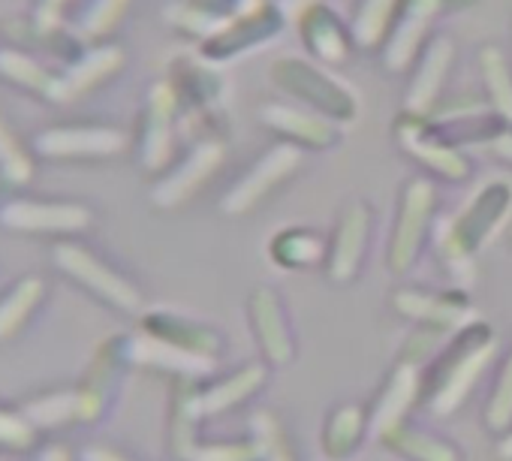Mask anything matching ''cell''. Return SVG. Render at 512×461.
I'll use <instances>...</instances> for the list:
<instances>
[{
    "instance_id": "cell-1",
    "label": "cell",
    "mask_w": 512,
    "mask_h": 461,
    "mask_svg": "<svg viewBox=\"0 0 512 461\" xmlns=\"http://www.w3.org/2000/svg\"><path fill=\"white\" fill-rule=\"evenodd\" d=\"M269 79L287 100L302 103L341 127L359 121L362 112L359 94L314 58H296V55L275 58L269 64Z\"/></svg>"
},
{
    "instance_id": "cell-2",
    "label": "cell",
    "mask_w": 512,
    "mask_h": 461,
    "mask_svg": "<svg viewBox=\"0 0 512 461\" xmlns=\"http://www.w3.org/2000/svg\"><path fill=\"white\" fill-rule=\"evenodd\" d=\"M512 211V184L509 181H488L482 184L467 205L446 223L440 236V251L455 266L467 263Z\"/></svg>"
},
{
    "instance_id": "cell-3",
    "label": "cell",
    "mask_w": 512,
    "mask_h": 461,
    "mask_svg": "<svg viewBox=\"0 0 512 461\" xmlns=\"http://www.w3.org/2000/svg\"><path fill=\"white\" fill-rule=\"evenodd\" d=\"M290 25V13L281 0H263V4L238 10L223 25H217L208 37L199 40V55L211 64H229L256 49L275 43Z\"/></svg>"
},
{
    "instance_id": "cell-4",
    "label": "cell",
    "mask_w": 512,
    "mask_h": 461,
    "mask_svg": "<svg viewBox=\"0 0 512 461\" xmlns=\"http://www.w3.org/2000/svg\"><path fill=\"white\" fill-rule=\"evenodd\" d=\"M482 0H401L395 22L380 46L389 73H410L422 46L431 40V25L449 13L476 10Z\"/></svg>"
},
{
    "instance_id": "cell-5",
    "label": "cell",
    "mask_w": 512,
    "mask_h": 461,
    "mask_svg": "<svg viewBox=\"0 0 512 461\" xmlns=\"http://www.w3.org/2000/svg\"><path fill=\"white\" fill-rule=\"evenodd\" d=\"M434 211H437V184L425 175L410 178L398 196V214H395V226H392L389 251H386L392 272L401 275L416 263L428 229H431Z\"/></svg>"
},
{
    "instance_id": "cell-6",
    "label": "cell",
    "mask_w": 512,
    "mask_h": 461,
    "mask_svg": "<svg viewBox=\"0 0 512 461\" xmlns=\"http://www.w3.org/2000/svg\"><path fill=\"white\" fill-rule=\"evenodd\" d=\"M305 163V148L293 142H278L275 148L263 151L250 163L247 172L238 175V181L226 190L220 208L226 214H244L253 211L266 196H272L281 184H287Z\"/></svg>"
},
{
    "instance_id": "cell-7",
    "label": "cell",
    "mask_w": 512,
    "mask_h": 461,
    "mask_svg": "<svg viewBox=\"0 0 512 461\" xmlns=\"http://www.w3.org/2000/svg\"><path fill=\"white\" fill-rule=\"evenodd\" d=\"M395 142L398 148L416 160L431 178L446 184H467L473 178V160L464 154V148H455L443 139H437L419 115L401 112L395 118Z\"/></svg>"
},
{
    "instance_id": "cell-8",
    "label": "cell",
    "mask_w": 512,
    "mask_h": 461,
    "mask_svg": "<svg viewBox=\"0 0 512 461\" xmlns=\"http://www.w3.org/2000/svg\"><path fill=\"white\" fill-rule=\"evenodd\" d=\"M223 157H226V139L220 133L199 136L190 145V151L151 187L154 205L157 208H178V205H184L223 166Z\"/></svg>"
},
{
    "instance_id": "cell-9",
    "label": "cell",
    "mask_w": 512,
    "mask_h": 461,
    "mask_svg": "<svg viewBox=\"0 0 512 461\" xmlns=\"http://www.w3.org/2000/svg\"><path fill=\"white\" fill-rule=\"evenodd\" d=\"M260 121L281 142H293L305 151H332L341 142V124L293 100L260 106Z\"/></svg>"
},
{
    "instance_id": "cell-10",
    "label": "cell",
    "mask_w": 512,
    "mask_h": 461,
    "mask_svg": "<svg viewBox=\"0 0 512 461\" xmlns=\"http://www.w3.org/2000/svg\"><path fill=\"white\" fill-rule=\"evenodd\" d=\"M55 266L64 269L73 281H79L91 293H97L103 302H109L127 314L142 308V293L79 245H58L55 248Z\"/></svg>"
},
{
    "instance_id": "cell-11",
    "label": "cell",
    "mask_w": 512,
    "mask_h": 461,
    "mask_svg": "<svg viewBox=\"0 0 512 461\" xmlns=\"http://www.w3.org/2000/svg\"><path fill=\"white\" fill-rule=\"evenodd\" d=\"M371 223H374V211L365 199H353L338 211L335 233L326 254V272L335 284H347L356 278L368 248Z\"/></svg>"
},
{
    "instance_id": "cell-12",
    "label": "cell",
    "mask_w": 512,
    "mask_h": 461,
    "mask_svg": "<svg viewBox=\"0 0 512 461\" xmlns=\"http://www.w3.org/2000/svg\"><path fill=\"white\" fill-rule=\"evenodd\" d=\"M296 31H299V40H302L308 58L326 64V67L350 61V55L356 49L353 25L344 22L326 4V0H320V4H311L302 13H296Z\"/></svg>"
},
{
    "instance_id": "cell-13",
    "label": "cell",
    "mask_w": 512,
    "mask_h": 461,
    "mask_svg": "<svg viewBox=\"0 0 512 461\" xmlns=\"http://www.w3.org/2000/svg\"><path fill=\"white\" fill-rule=\"evenodd\" d=\"M181 100L169 79H160L148 91V112L142 130V166L148 172H160L172 163L175 133H178Z\"/></svg>"
},
{
    "instance_id": "cell-14",
    "label": "cell",
    "mask_w": 512,
    "mask_h": 461,
    "mask_svg": "<svg viewBox=\"0 0 512 461\" xmlns=\"http://www.w3.org/2000/svg\"><path fill=\"white\" fill-rule=\"evenodd\" d=\"M452 64H455V43L446 34H437L422 46L416 64L410 67V82L404 91L407 115L425 118L440 103V94H443Z\"/></svg>"
},
{
    "instance_id": "cell-15",
    "label": "cell",
    "mask_w": 512,
    "mask_h": 461,
    "mask_svg": "<svg viewBox=\"0 0 512 461\" xmlns=\"http://www.w3.org/2000/svg\"><path fill=\"white\" fill-rule=\"evenodd\" d=\"M91 220L94 214L76 202L10 199L0 205V223L16 233H79Z\"/></svg>"
},
{
    "instance_id": "cell-16",
    "label": "cell",
    "mask_w": 512,
    "mask_h": 461,
    "mask_svg": "<svg viewBox=\"0 0 512 461\" xmlns=\"http://www.w3.org/2000/svg\"><path fill=\"white\" fill-rule=\"evenodd\" d=\"M34 148L55 160L115 157L127 148V133L118 127H52L34 139Z\"/></svg>"
},
{
    "instance_id": "cell-17",
    "label": "cell",
    "mask_w": 512,
    "mask_h": 461,
    "mask_svg": "<svg viewBox=\"0 0 512 461\" xmlns=\"http://www.w3.org/2000/svg\"><path fill=\"white\" fill-rule=\"evenodd\" d=\"M169 82L184 112H217L226 97L220 64H211L202 55H181L169 70Z\"/></svg>"
},
{
    "instance_id": "cell-18",
    "label": "cell",
    "mask_w": 512,
    "mask_h": 461,
    "mask_svg": "<svg viewBox=\"0 0 512 461\" xmlns=\"http://www.w3.org/2000/svg\"><path fill=\"white\" fill-rule=\"evenodd\" d=\"M124 67V49L121 46H94L85 55H79L61 76H55V85L49 91V100L70 103L91 88H97L103 79L118 73Z\"/></svg>"
},
{
    "instance_id": "cell-19",
    "label": "cell",
    "mask_w": 512,
    "mask_h": 461,
    "mask_svg": "<svg viewBox=\"0 0 512 461\" xmlns=\"http://www.w3.org/2000/svg\"><path fill=\"white\" fill-rule=\"evenodd\" d=\"M250 320L256 329V338H260L263 350L275 359L284 362L290 359L293 347H290V329L284 323V308L275 290L263 287L250 296Z\"/></svg>"
},
{
    "instance_id": "cell-20",
    "label": "cell",
    "mask_w": 512,
    "mask_h": 461,
    "mask_svg": "<svg viewBox=\"0 0 512 461\" xmlns=\"http://www.w3.org/2000/svg\"><path fill=\"white\" fill-rule=\"evenodd\" d=\"M395 308L401 314L425 320L431 326H455L470 311L464 296L425 293V290H401V293H395Z\"/></svg>"
},
{
    "instance_id": "cell-21",
    "label": "cell",
    "mask_w": 512,
    "mask_h": 461,
    "mask_svg": "<svg viewBox=\"0 0 512 461\" xmlns=\"http://www.w3.org/2000/svg\"><path fill=\"white\" fill-rule=\"evenodd\" d=\"M476 58H479L485 103L512 124V64H509L506 52L497 43H488L479 49Z\"/></svg>"
},
{
    "instance_id": "cell-22",
    "label": "cell",
    "mask_w": 512,
    "mask_h": 461,
    "mask_svg": "<svg viewBox=\"0 0 512 461\" xmlns=\"http://www.w3.org/2000/svg\"><path fill=\"white\" fill-rule=\"evenodd\" d=\"M269 251H272V260L284 269H308L329 254V245L320 233H314L308 226H287L272 239Z\"/></svg>"
},
{
    "instance_id": "cell-23",
    "label": "cell",
    "mask_w": 512,
    "mask_h": 461,
    "mask_svg": "<svg viewBox=\"0 0 512 461\" xmlns=\"http://www.w3.org/2000/svg\"><path fill=\"white\" fill-rule=\"evenodd\" d=\"M145 332L154 335V338H163L181 350H190V353H199V356H208L214 347H217V335L199 323H190V320H181L175 314H166V311H154L145 317Z\"/></svg>"
},
{
    "instance_id": "cell-24",
    "label": "cell",
    "mask_w": 512,
    "mask_h": 461,
    "mask_svg": "<svg viewBox=\"0 0 512 461\" xmlns=\"http://www.w3.org/2000/svg\"><path fill=\"white\" fill-rule=\"evenodd\" d=\"M398 7H401V0H359L356 13L350 19L356 46L359 49H380L392 22H395Z\"/></svg>"
},
{
    "instance_id": "cell-25",
    "label": "cell",
    "mask_w": 512,
    "mask_h": 461,
    "mask_svg": "<svg viewBox=\"0 0 512 461\" xmlns=\"http://www.w3.org/2000/svg\"><path fill=\"white\" fill-rule=\"evenodd\" d=\"M43 293H46V284L40 278H22L4 299H0V341L13 338L22 329L28 314L40 305Z\"/></svg>"
},
{
    "instance_id": "cell-26",
    "label": "cell",
    "mask_w": 512,
    "mask_h": 461,
    "mask_svg": "<svg viewBox=\"0 0 512 461\" xmlns=\"http://www.w3.org/2000/svg\"><path fill=\"white\" fill-rule=\"evenodd\" d=\"M22 416L34 428H58L64 422L85 419V395L82 392H55V395L25 404Z\"/></svg>"
},
{
    "instance_id": "cell-27",
    "label": "cell",
    "mask_w": 512,
    "mask_h": 461,
    "mask_svg": "<svg viewBox=\"0 0 512 461\" xmlns=\"http://www.w3.org/2000/svg\"><path fill=\"white\" fill-rule=\"evenodd\" d=\"M0 76L28 88V91H37L43 97H49V91L55 85V76L46 67H40L31 55L16 52V49H0Z\"/></svg>"
},
{
    "instance_id": "cell-28",
    "label": "cell",
    "mask_w": 512,
    "mask_h": 461,
    "mask_svg": "<svg viewBox=\"0 0 512 461\" xmlns=\"http://www.w3.org/2000/svg\"><path fill=\"white\" fill-rule=\"evenodd\" d=\"M130 4L133 0H88L79 16V37H85V40L106 37L124 19Z\"/></svg>"
},
{
    "instance_id": "cell-29",
    "label": "cell",
    "mask_w": 512,
    "mask_h": 461,
    "mask_svg": "<svg viewBox=\"0 0 512 461\" xmlns=\"http://www.w3.org/2000/svg\"><path fill=\"white\" fill-rule=\"evenodd\" d=\"M0 175L10 184H28L34 178V160L22 148V142L13 136L7 121L0 118Z\"/></svg>"
},
{
    "instance_id": "cell-30",
    "label": "cell",
    "mask_w": 512,
    "mask_h": 461,
    "mask_svg": "<svg viewBox=\"0 0 512 461\" xmlns=\"http://www.w3.org/2000/svg\"><path fill=\"white\" fill-rule=\"evenodd\" d=\"M37 437V428L16 413L0 410V443L10 446V449H28Z\"/></svg>"
},
{
    "instance_id": "cell-31",
    "label": "cell",
    "mask_w": 512,
    "mask_h": 461,
    "mask_svg": "<svg viewBox=\"0 0 512 461\" xmlns=\"http://www.w3.org/2000/svg\"><path fill=\"white\" fill-rule=\"evenodd\" d=\"M488 148L494 151V157H497V160H503V163H509V166H512V127H509L506 133H500Z\"/></svg>"
},
{
    "instance_id": "cell-32",
    "label": "cell",
    "mask_w": 512,
    "mask_h": 461,
    "mask_svg": "<svg viewBox=\"0 0 512 461\" xmlns=\"http://www.w3.org/2000/svg\"><path fill=\"white\" fill-rule=\"evenodd\" d=\"M82 461H124V458L112 455L109 449H100V446H94V449H85V452H82Z\"/></svg>"
},
{
    "instance_id": "cell-33",
    "label": "cell",
    "mask_w": 512,
    "mask_h": 461,
    "mask_svg": "<svg viewBox=\"0 0 512 461\" xmlns=\"http://www.w3.org/2000/svg\"><path fill=\"white\" fill-rule=\"evenodd\" d=\"M284 4V10L290 13V16H296V13H302L305 7H311V4H320V0H281Z\"/></svg>"
},
{
    "instance_id": "cell-34",
    "label": "cell",
    "mask_w": 512,
    "mask_h": 461,
    "mask_svg": "<svg viewBox=\"0 0 512 461\" xmlns=\"http://www.w3.org/2000/svg\"><path fill=\"white\" fill-rule=\"evenodd\" d=\"M40 461H70V455H67V449H61V446H49V449L40 455Z\"/></svg>"
},
{
    "instance_id": "cell-35",
    "label": "cell",
    "mask_w": 512,
    "mask_h": 461,
    "mask_svg": "<svg viewBox=\"0 0 512 461\" xmlns=\"http://www.w3.org/2000/svg\"><path fill=\"white\" fill-rule=\"evenodd\" d=\"M43 7H52V10H61L64 4H70V0H40Z\"/></svg>"
},
{
    "instance_id": "cell-36",
    "label": "cell",
    "mask_w": 512,
    "mask_h": 461,
    "mask_svg": "<svg viewBox=\"0 0 512 461\" xmlns=\"http://www.w3.org/2000/svg\"><path fill=\"white\" fill-rule=\"evenodd\" d=\"M256 4H263V0H241V7L247 10V7H256Z\"/></svg>"
}]
</instances>
